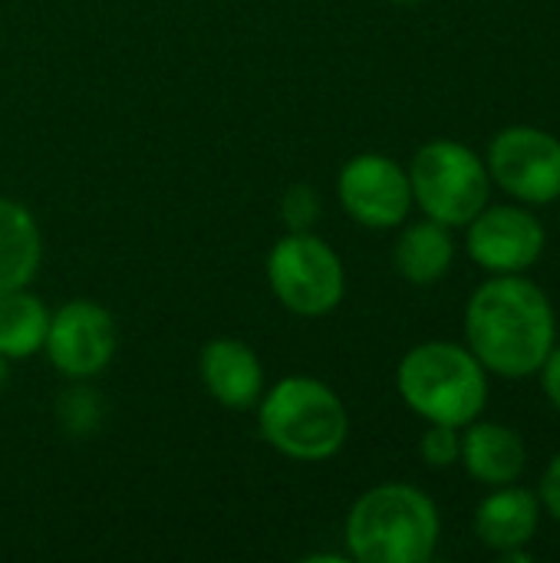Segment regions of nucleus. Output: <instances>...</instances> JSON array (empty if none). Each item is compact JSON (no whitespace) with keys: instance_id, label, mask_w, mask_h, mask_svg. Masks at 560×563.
Returning <instances> with one entry per match:
<instances>
[{"instance_id":"f257e3e1","label":"nucleus","mask_w":560,"mask_h":563,"mask_svg":"<svg viewBox=\"0 0 560 563\" xmlns=\"http://www.w3.org/2000/svg\"><path fill=\"white\" fill-rule=\"evenodd\" d=\"M472 356L498 376H531L554 346V310L548 294L515 274L482 284L465 310Z\"/></svg>"},{"instance_id":"f03ea898","label":"nucleus","mask_w":560,"mask_h":563,"mask_svg":"<svg viewBox=\"0 0 560 563\" xmlns=\"http://www.w3.org/2000/svg\"><path fill=\"white\" fill-rule=\"evenodd\" d=\"M347 544L363 563H426L439 544V511L413 485H380L353 505Z\"/></svg>"},{"instance_id":"7ed1b4c3","label":"nucleus","mask_w":560,"mask_h":563,"mask_svg":"<svg viewBox=\"0 0 560 563\" xmlns=\"http://www.w3.org/2000/svg\"><path fill=\"white\" fill-rule=\"evenodd\" d=\"M257 406L261 435L297 462H327L350 435L347 406L330 386L310 376L281 379Z\"/></svg>"},{"instance_id":"20e7f679","label":"nucleus","mask_w":560,"mask_h":563,"mask_svg":"<svg viewBox=\"0 0 560 563\" xmlns=\"http://www.w3.org/2000/svg\"><path fill=\"white\" fill-rule=\"evenodd\" d=\"M396 386L403 402L442 426H472L488 399L485 366L455 343H422L399 363Z\"/></svg>"},{"instance_id":"39448f33","label":"nucleus","mask_w":560,"mask_h":563,"mask_svg":"<svg viewBox=\"0 0 560 563\" xmlns=\"http://www.w3.org/2000/svg\"><path fill=\"white\" fill-rule=\"evenodd\" d=\"M413 198L426 211V218L462 228L488 205V168L482 158L452 139L426 142L409 172Z\"/></svg>"},{"instance_id":"423d86ee","label":"nucleus","mask_w":560,"mask_h":563,"mask_svg":"<svg viewBox=\"0 0 560 563\" xmlns=\"http://www.w3.org/2000/svg\"><path fill=\"white\" fill-rule=\"evenodd\" d=\"M267 280L274 297L297 317H323L340 307L347 274L337 251L307 231L281 238L267 257Z\"/></svg>"},{"instance_id":"0eeeda50","label":"nucleus","mask_w":560,"mask_h":563,"mask_svg":"<svg viewBox=\"0 0 560 563\" xmlns=\"http://www.w3.org/2000/svg\"><path fill=\"white\" fill-rule=\"evenodd\" d=\"M488 172L518 201L548 205L560 198V142L551 132L512 125L488 145Z\"/></svg>"},{"instance_id":"6e6552de","label":"nucleus","mask_w":560,"mask_h":563,"mask_svg":"<svg viewBox=\"0 0 560 563\" xmlns=\"http://www.w3.org/2000/svg\"><path fill=\"white\" fill-rule=\"evenodd\" d=\"M337 195L353 221L363 228H396L406 221L413 208L409 175L386 155H356L343 165L337 178Z\"/></svg>"},{"instance_id":"1a4fd4ad","label":"nucleus","mask_w":560,"mask_h":563,"mask_svg":"<svg viewBox=\"0 0 560 563\" xmlns=\"http://www.w3.org/2000/svg\"><path fill=\"white\" fill-rule=\"evenodd\" d=\"M43 350L59 373L73 379H89L102 373L116 353V323L99 303L69 300L50 317Z\"/></svg>"},{"instance_id":"9d476101","label":"nucleus","mask_w":560,"mask_h":563,"mask_svg":"<svg viewBox=\"0 0 560 563\" xmlns=\"http://www.w3.org/2000/svg\"><path fill=\"white\" fill-rule=\"evenodd\" d=\"M545 251V228L515 205L482 208L469 221V254L492 274H521Z\"/></svg>"},{"instance_id":"9b49d317","label":"nucleus","mask_w":560,"mask_h":563,"mask_svg":"<svg viewBox=\"0 0 560 563\" xmlns=\"http://www.w3.org/2000/svg\"><path fill=\"white\" fill-rule=\"evenodd\" d=\"M201 383L224 409H251L264 396V369L241 340H211L198 360Z\"/></svg>"},{"instance_id":"f8f14e48","label":"nucleus","mask_w":560,"mask_h":563,"mask_svg":"<svg viewBox=\"0 0 560 563\" xmlns=\"http://www.w3.org/2000/svg\"><path fill=\"white\" fill-rule=\"evenodd\" d=\"M459 462L482 485H512L525 472V442L508 426L479 422L462 435Z\"/></svg>"},{"instance_id":"ddd939ff","label":"nucleus","mask_w":560,"mask_h":563,"mask_svg":"<svg viewBox=\"0 0 560 563\" xmlns=\"http://www.w3.org/2000/svg\"><path fill=\"white\" fill-rule=\"evenodd\" d=\"M541 505L525 488H498L475 511V531L485 548L505 554L525 548L538 531Z\"/></svg>"},{"instance_id":"4468645a","label":"nucleus","mask_w":560,"mask_h":563,"mask_svg":"<svg viewBox=\"0 0 560 563\" xmlns=\"http://www.w3.org/2000/svg\"><path fill=\"white\" fill-rule=\"evenodd\" d=\"M40 254L43 241L33 214L17 201L0 198V297L33 280Z\"/></svg>"},{"instance_id":"2eb2a0df","label":"nucleus","mask_w":560,"mask_h":563,"mask_svg":"<svg viewBox=\"0 0 560 563\" xmlns=\"http://www.w3.org/2000/svg\"><path fill=\"white\" fill-rule=\"evenodd\" d=\"M455 257V244L446 224L439 221H419L409 224L396 244V267L409 284H436L449 274Z\"/></svg>"},{"instance_id":"dca6fc26","label":"nucleus","mask_w":560,"mask_h":563,"mask_svg":"<svg viewBox=\"0 0 560 563\" xmlns=\"http://www.w3.org/2000/svg\"><path fill=\"white\" fill-rule=\"evenodd\" d=\"M50 330V310L40 297L20 290H10L0 297V356L7 360H26L43 350Z\"/></svg>"},{"instance_id":"f3484780","label":"nucleus","mask_w":560,"mask_h":563,"mask_svg":"<svg viewBox=\"0 0 560 563\" xmlns=\"http://www.w3.org/2000/svg\"><path fill=\"white\" fill-rule=\"evenodd\" d=\"M59 419H63V426H66L73 435H86V432H92L96 422H99V399H96L89 389L76 386V389H69V393L59 399Z\"/></svg>"},{"instance_id":"a211bd4d","label":"nucleus","mask_w":560,"mask_h":563,"mask_svg":"<svg viewBox=\"0 0 560 563\" xmlns=\"http://www.w3.org/2000/svg\"><path fill=\"white\" fill-rule=\"evenodd\" d=\"M419 452L426 459V465L432 468H449L459 462V452H462V435L455 426H442V422H432L429 432L422 435L419 442Z\"/></svg>"},{"instance_id":"6ab92c4d","label":"nucleus","mask_w":560,"mask_h":563,"mask_svg":"<svg viewBox=\"0 0 560 563\" xmlns=\"http://www.w3.org/2000/svg\"><path fill=\"white\" fill-rule=\"evenodd\" d=\"M317 211H320V201H317V195H314L310 185L287 188L284 201H281V214L290 224V231H307L317 221Z\"/></svg>"},{"instance_id":"aec40b11","label":"nucleus","mask_w":560,"mask_h":563,"mask_svg":"<svg viewBox=\"0 0 560 563\" xmlns=\"http://www.w3.org/2000/svg\"><path fill=\"white\" fill-rule=\"evenodd\" d=\"M541 386H545V396L551 399V406L560 412V346H551L548 360L541 363Z\"/></svg>"},{"instance_id":"412c9836","label":"nucleus","mask_w":560,"mask_h":563,"mask_svg":"<svg viewBox=\"0 0 560 563\" xmlns=\"http://www.w3.org/2000/svg\"><path fill=\"white\" fill-rule=\"evenodd\" d=\"M541 501L545 508L551 511V518L560 521V455L551 459L548 472H545V482H541Z\"/></svg>"},{"instance_id":"4be33fe9","label":"nucleus","mask_w":560,"mask_h":563,"mask_svg":"<svg viewBox=\"0 0 560 563\" xmlns=\"http://www.w3.org/2000/svg\"><path fill=\"white\" fill-rule=\"evenodd\" d=\"M7 386V356H0V389Z\"/></svg>"},{"instance_id":"5701e85b","label":"nucleus","mask_w":560,"mask_h":563,"mask_svg":"<svg viewBox=\"0 0 560 563\" xmlns=\"http://www.w3.org/2000/svg\"><path fill=\"white\" fill-rule=\"evenodd\" d=\"M393 3H416V0H393Z\"/></svg>"}]
</instances>
